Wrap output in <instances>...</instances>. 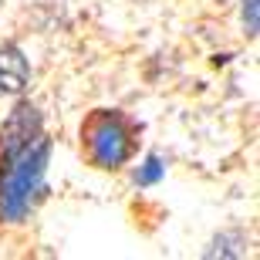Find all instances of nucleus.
<instances>
[{"instance_id": "1", "label": "nucleus", "mask_w": 260, "mask_h": 260, "mask_svg": "<svg viewBox=\"0 0 260 260\" xmlns=\"http://www.w3.org/2000/svg\"><path fill=\"white\" fill-rule=\"evenodd\" d=\"M51 139L30 102H20L0 128V223H24L44 196Z\"/></svg>"}, {"instance_id": "2", "label": "nucleus", "mask_w": 260, "mask_h": 260, "mask_svg": "<svg viewBox=\"0 0 260 260\" xmlns=\"http://www.w3.org/2000/svg\"><path fill=\"white\" fill-rule=\"evenodd\" d=\"M142 128L122 108H95L81 122V152L95 169L118 173L139 155Z\"/></svg>"}, {"instance_id": "3", "label": "nucleus", "mask_w": 260, "mask_h": 260, "mask_svg": "<svg viewBox=\"0 0 260 260\" xmlns=\"http://www.w3.org/2000/svg\"><path fill=\"white\" fill-rule=\"evenodd\" d=\"M30 81V64L17 44H0V91L20 95Z\"/></svg>"}, {"instance_id": "4", "label": "nucleus", "mask_w": 260, "mask_h": 260, "mask_svg": "<svg viewBox=\"0 0 260 260\" xmlns=\"http://www.w3.org/2000/svg\"><path fill=\"white\" fill-rule=\"evenodd\" d=\"M162 176H166V162L159 155H145L135 169V186H155Z\"/></svg>"}, {"instance_id": "5", "label": "nucleus", "mask_w": 260, "mask_h": 260, "mask_svg": "<svg viewBox=\"0 0 260 260\" xmlns=\"http://www.w3.org/2000/svg\"><path fill=\"white\" fill-rule=\"evenodd\" d=\"M240 24L247 38H257L260 30V0H243L240 4Z\"/></svg>"}]
</instances>
